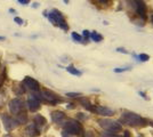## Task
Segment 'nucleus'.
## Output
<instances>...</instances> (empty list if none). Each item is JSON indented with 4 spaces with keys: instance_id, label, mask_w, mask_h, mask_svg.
Masks as SVG:
<instances>
[{
    "instance_id": "0eeeda50",
    "label": "nucleus",
    "mask_w": 153,
    "mask_h": 137,
    "mask_svg": "<svg viewBox=\"0 0 153 137\" xmlns=\"http://www.w3.org/2000/svg\"><path fill=\"white\" fill-rule=\"evenodd\" d=\"M134 6L136 8V12L140 14L143 19H146V6L144 0H133Z\"/></svg>"
},
{
    "instance_id": "cd10ccee",
    "label": "nucleus",
    "mask_w": 153,
    "mask_h": 137,
    "mask_svg": "<svg viewBox=\"0 0 153 137\" xmlns=\"http://www.w3.org/2000/svg\"><path fill=\"white\" fill-rule=\"evenodd\" d=\"M64 2H65V4H69V1H70V0H63Z\"/></svg>"
},
{
    "instance_id": "1a4fd4ad",
    "label": "nucleus",
    "mask_w": 153,
    "mask_h": 137,
    "mask_svg": "<svg viewBox=\"0 0 153 137\" xmlns=\"http://www.w3.org/2000/svg\"><path fill=\"white\" fill-rule=\"evenodd\" d=\"M42 98H44L45 101H47V102H49V103H53V104H55V103L59 102L57 95H56V94H54V93L51 91V90H44L42 91Z\"/></svg>"
},
{
    "instance_id": "f8f14e48",
    "label": "nucleus",
    "mask_w": 153,
    "mask_h": 137,
    "mask_svg": "<svg viewBox=\"0 0 153 137\" xmlns=\"http://www.w3.org/2000/svg\"><path fill=\"white\" fill-rule=\"evenodd\" d=\"M40 135V131L37 128L36 124H29L25 128V136L26 137H37Z\"/></svg>"
},
{
    "instance_id": "9d476101",
    "label": "nucleus",
    "mask_w": 153,
    "mask_h": 137,
    "mask_svg": "<svg viewBox=\"0 0 153 137\" xmlns=\"http://www.w3.org/2000/svg\"><path fill=\"white\" fill-rule=\"evenodd\" d=\"M27 107L30 109V111L36 112L40 109V102H39V98H37L36 96H31V97L27 99Z\"/></svg>"
},
{
    "instance_id": "412c9836",
    "label": "nucleus",
    "mask_w": 153,
    "mask_h": 137,
    "mask_svg": "<svg viewBox=\"0 0 153 137\" xmlns=\"http://www.w3.org/2000/svg\"><path fill=\"white\" fill-rule=\"evenodd\" d=\"M149 59H150V57H149V55H146V54H140V61H143V62L147 61Z\"/></svg>"
},
{
    "instance_id": "f3484780",
    "label": "nucleus",
    "mask_w": 153,
    "mask_h": 137,
    "mask_svg": "<svg viewBox=\"0 0 153 137\" xmlns=\"http://www.w3.org/2000/svg\"><path fill=\"white\" fill-rule=\"evenodd\" d=\"M89 37L94 40V41H96V42H100V41H102V39H103L102 36H101V34H98L97 32H93Z\"/></svg>"
},
{
    "instance_id": "c756f323",
    "label": "nucleus",
    "mask_w": 153,
    "mask_h": 137,
    "mask_svg": "<svg viewBox=\"0 0 153 137\" xmlns=\"http://www.w3.org/2000/svg\"><path fill=\"white\" fill-rule=\"evenodd\" d=\"M151 20H152V23H153V15L151 16Z\"/></svg>"
},
{
    "instance_id": "a211bd4d",
    "label": "nucleus",
    "mask_w": 153,
    "mask_h": 137,
    "mask_svg": "<svg viewBox=\"0 0 153 137\" xmlns=\"http://www.w3.org/2000/svg\"><path fill=\"white\" fill-rule=\"evenodd\" d=\"M72 38L76 40V41H78V42H81V41H82V38H81V36H79V34H78V33H76V32L72 33Z\"/></svg>"
},
{
    "instance_id": "c85d7f7f",
    "label": "nucleus",
    "mask_w": 153,
    "mask_h": 137,
    "mask_svg": "<svg viewBox=\"0 0 153 137\" xmlns=\"http://www.w3.org/2000/svg\"><path fill=\"white\" fill-rule=\"evenodd\" d=\"M5 39H6L5 37H0V40H5Z\"/></svg>"
},
{
    "instance_id": "2eb2a0df",
    "label": "nucleus",
    "mask_w": 153,
    "mask_h": 137,
    "mask_svg": "<svg viewBox=\"0 0 153 137\" xmlns=\"http://www.w3.org/2000/svg\"><path fill=\"white\" fill-rule=\"evenodd\" d=\"M80 102H81V104L83 105V107L85 109H87V110H89V111H93V106H91V104L89 103V101L87 99V98H81L80 99Z\"/></svg>"
},
{
    "instance_id": "a878e982",
    "label": "nucleus",
    "mask_w": 153,
    "mask_h": 137,
    "mask_svg": "<svg viewBox=\"0 0 153 137\" xmlns=\"http://www.w3.org/2000/svg\"><path fill=\"white\" fill-rule=\"evenodd\" d=\"M122 137H129V131H125V134H123Z\"/></svg>"
},
{
    "instance_id": "bb28decb",
    "label": "nucleus",
    "mask_w": 153,
    "mask_h": 137,
    "mask_svg": "<svg viewBox=\"0 0 153 137\" xmlns=\"http://www.w3.org/2000/svg\"><path fill=\"white\" fill-rule=\"evenodd\" d=\"M108 1H110V0H100L101 4H106V2H108Z\"/></svg>"
},
{
    "instance_id": "f257e3e1",
    "label": "nucleus",
    "mask_w": 153,
    "mask_h": 137,
    "mask_svg": "<svg viewBox=\"0 0 153 137\" xmlns=\"http://www.w3.org/2000/svg\"><path fill=\"white\" fill-rule=\"evenodd\" d=\"M121 121L123 124H128V126H133V127L145 126V124H146V120H145V119H143L142 117L135 114V113H130V112L122 113Z\"/></svg>"
},
{
    "instance_id": "f03ea898",
    "label": "nucleus",
    "mask_w": 153,
    "mask_h": 137,
    "mask_svg": "<svg viewBox=\"0 0 153 137\" xmlns=\"http://www.w3.org/2000/svg\"><path fill=\"white\" fill-rule=\"evenodd\" d=\"M98 124L100 126L104 128L105 130H108L110 133H113V134H117V133H120L122 130L121 124H119L118 121H114V120H110V119H100L98 120Z\"/></svg>"
},
{
    "instance_id": "dca6fc26",
    "label": "nucleus",
    "mask_w": 153,
    "mask_h": 137,
    "mask_svg": "<svg viewBox=\"0 0 153 137\" xmlns=\"http://www.w3.org/2000/svg\"><path fill=\"white\" fill-rule=\"evenodd\" d=\"M66 71L69 72V73H71V74H73V76H81V72L78 71L76 67L72 65L68 66V67H66Z\"/></svg>"
},
{
    "instance_id": "aec40b11",
    "label": "nucleus",
    "mask_w": 153,
    "mask_h": 137,
    "mask_svg": "<svg viewBox=\"0 0 153 137\" xmlns=\"http://www.w3.org/2000/svg\"><path fill=\"white\" fill-rule=\"evenodd\" d=\"M66 96L68 97H79V96H81V94L80 93H66Z\"/></svg>"
},
{
    "instance_id": "20e7f679",
    "label": "nucleus",
    "mask_w": 153,
    "mask_h": 137,
    "mask_svg": "<svg viewBox=\"0 0 153 137\" xmlns=\"http://www.w3.org/2000/svg\"><path fill=\"white\" fill-rule=\"evenodd\" d=\"M64 130L65 133H69L71 135H79L82 133V127L76 120H68L64 124Z\"/></svg>"
},
{
    "instance_id": "423d86ee",
    "label": "nucleus",
    "mask_w": 153,
    "mask_h": 137,
    "mask_svg": "<svg viewBox=\"0 0 153 137\" xmlns=\"http://www.w3.org/2000/svg\"><path fill=\"white\" fill-rule=\"evenodd\" d=\"M23 107V102L19 98H14L9 102V110L13 114H17Z\"/></svg>"
},
{
    "instance_id": "7ed1b4c3",
    "label": "nucleus",
    "mask_w": 153,
    "mask_h": 137,
    "mask_svg": "<svg viewBox=\"0 0 153 137\" xmlns=\"http://www.w3.org/2000/svg\"><path fill=\"white\" fill-rule=\"evenodd\" d=\"M48 17H49V20H51V22L53 24L58 25L61 29H63V30H68L69 29V25L66 24V22L64 20L62 13L58 12L57 9H53L51 12V14L48 15Z\"/></svg>"
},
{
    "instance_id": "6ab92c4d",
    "label": "nucleus",
    "mask_w": 153,
    "mask_h": 137,
    "mask_svg": "<svg viewBox=\"0 0 153 137\" xmlns=\"http://www.w3.org/2000/svg\"><path fill=\"white\" fill-rule=\"evenodd\" d=\"M102 137H122V136H118L117 134H113V133H103Z\"/></svg>"
},
{
    "instance_id": "4be33fe9",
    "label": "nucleus",
    "mask_w": 153,
    "mask_h": 137,
    "mask_svg": "<svg viewBox=\"0 0 153 137\" xmlns=\"http://www.w3.org/2000/svg\"><path fill=\"white\" fill-rule=\"evenodd\" d=\"M14 21H15V23H16V24H19V25H22V24H23V20H22L21 17H15Z\"/></svg>"
},
{
    "instance_id": "39448f33",
    "label": "nucleus",
    "mask_w": 153,
    "mask_h": 137,
    "mask_svg": "<svg viewBox=\"0 0 153 137\" xmlns=\"http://www.w3.org/2000/svg\"><path fill=\"white\" fill-rule=\"evenodd\" d=\"M2 124L7 131H10L19 126V121L9 116H2Z\"/></svg>"
},
{
    "instance_id": "ddd939ff",
    "label": "nucleus",
    "mask_w": 153,
    "mask_h": 137,
    "mask_svg": "<svg viewBox=\"0 0 153 137\" xmlns=\"http://www.w3.org/2000/svg\"><path fill=\"white\" fill-rule=\"evenodd\" d=\"M64 118H65V114L61 111H55L51 113V120H53L55 124H62Z\"/></svg>"
},
{
    "instance_id": "b1692460",
    "label": "nucleus",
    "mask_w": 153,
    "mask_h": 137,
    "mask_svg": "<svg viewBox=\"0 0 153 137\" xmlns=\"http://www.w3.org/2000/svg\"><path fill=\"white\" fill-rule=\"evenodd\" d=\"M89 31H87V30H85V31H83V37H85V38H86V39H87V38H89Z\"/></svg>"
},
{
    "instance_id": "7c9ffc66",
    "label": "nucleus",
    "mask_w": 153,
    "mask_h": 137,
    "mask_svg": "<svg viewBox=\"0 0 153 137\" xmlns=\"http://www.w3.org/2000/svg\"><path fill=\"white\" fill-rule=\"evenodd\" d=\"M5 137H12V136H10V135H6Z\"/></svg>"
},
{
    "instance_id": "5701e85b",
    "label": "nucleus",
    "mask_w": 153,
    "mask_h": 137,
    "mask_svg": "<svg viewBox=\"0 0 153 137\" xmlns=\"http://www.w3.org/2000/svg\"><path fill=\"white\" fill-rule=\"evenodd\" d=\"M21 5H27L30 2V0H17Z\"/></svg>"
},
{
    "instance_id": "4468645a",
    "label": "nucleus",
    "mask_w": 153,
    "mask_h": 137,
    "mask_svg": "<svg viewBox=\"0 0 153 137\" xmlns=\"http://www.w3.org/2000/svg\"><path fill=\"white\" fill-rule=\"evenodd\" d=\"M34 122H36V126H44V124H47L46 119L42 116H40V114H37L34 117Z\"/></svg>"
},
{
    "instance_id": "9b49d317",
    "label": "nucleus",
    "mask_w": 153,
    "mask_h": 137,
    "mask_svg": "<svg viewBox=\"0 0 153 137\" xmlns=\"http://www.w3.org/2000/svg\"><path fill=\"white\" fill-rule=\"evenodd\" d=\"M93 111L96 112L100 116H104V117H110V116H113L114 114L113 110H111L108 107H104V106H96V107L93 109Z\"/></svg>"
},
{
    "instance_id": "6e6552de",
    "label": "nucleus",
    "mask_w": 153,
    "mask_h": 137,
    "mask_svg": "<svg viewBox=\"0 0 153 137\" xmlns=\"http://www.w3.org/2000/svg\"><path fill=\"white\" fill-rule=\"evenodd\" d=\"M23 86L25 88H27V89L33 91H37L39 89V82L37 80H34L33 78H31V77H25L24 78V80H23Z\"/></svg>"
},
{
    "instance_id": "393cba45",
    "label": "nucleus",
    "mask_w": 153,
    "mask_h": 137,
    "mask_svg": "<svg viewBox=\"0 0 153 137\" xmlns=\"http://www.w3.org/2000/svg\"><path fill=\"white\" fill-rule=\"evenodd\" d=\"M126 70H128V67H125V69H115L114 71L117 72V73H119V72H122V71H126Z\"/></svg>"
}]
</instances>
